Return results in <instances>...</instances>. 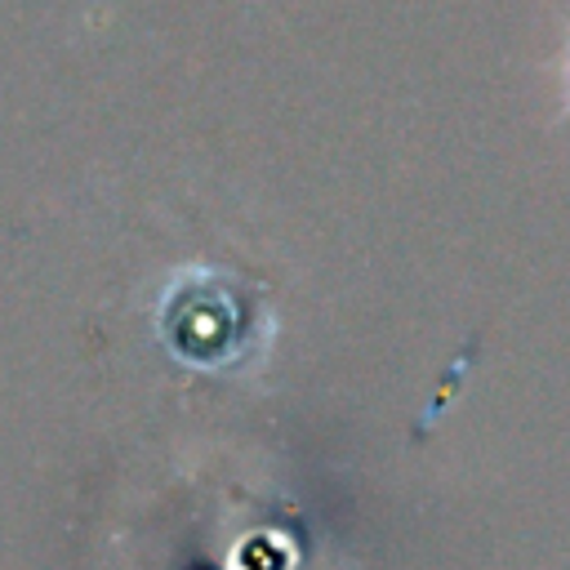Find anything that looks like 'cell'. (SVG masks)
I'll list each match as a JSON object with an SVG mask.
<instances>
[{
  "label": "cell",
  "mask_w": 570,
  "mask_h": 570,
  "mask_svg": "<svg viewBox=\"0 0 570 570\" xmlns=\"http://www.w3.org/2000/svg\"><path fill=\"white\" fill-rule=\"evenodd\" d=\"M156 330L174 361L191 370H227L249 356L254 303H245L240 281L209 267H183L169 276L156 307Z\"/></svg>",
  "instance_id": "1"
},
{
  "label": "cell",
  "mask_w": 570,
  "mask_h": 570,
  "mask_svg": "<svg viewBox=\"0 0 570 570\" xmlns=\"http://www.w3.org/2000/svg\"><path fill=\"white\" fill-rule=\"evenodd\" d=\"M561 107H566V116H570V40H566V49H561Z\"/></svg>",
  "instance_id": "2"
}]
</instances>
